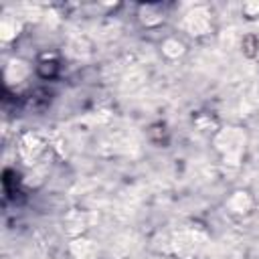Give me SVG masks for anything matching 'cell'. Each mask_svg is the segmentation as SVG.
<instances>
[{
  "mask_svg": "<svg viewBox=\"0 0 259 259\" xmlns=\"http://www.w3.org/2000/svg\"><path fill=\"white\" fill-rule=\"evenodd\" d=\"M36 71L42 79H53L59 75V63L57 61H40L36 65Z\"/></svg>",
  "mask_w": 259,
  "mask_h": 259,
  "instance_id": "cell-1",
  "label": "cell"
}]
</instances>
